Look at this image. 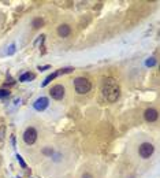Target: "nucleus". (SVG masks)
Listing matches in <instances>:
<instances>
[{
  "label": "nucleus",
  "instance_id": "nucleus-1",
  "mask_svg": "<svg viewBox=\"0 0 160 178\" xmlns=\"http://www.w3.org/2000/svg\"><path fill=\"white\" fill-rule=\"evenodd\" d=\"M103 95L111 103H115L121 97V86L114 78H105L103 82Z\"/></svg>",
  "mask_w": 160,
  "mask_h": 178
},
{
  "label": "nucleus",
  "instance_id": "nucleus-2",
  "mask_svg": "<svg viewBox=\"0 0 160 178\" xmlns=\"http://www.w3.org/2000/svg\"><path fill=\"white\" fill-rule=\"evenodd\" d=\"M74 88L77 90L78 95H85L89 90L92 89V84L88 78H83V77H78L74 79Z\"/></svg>",
  "mask_w": 160,
  "mask_h": 178
},
{
  "label": "nucleus",
  "instance_id": "nucleus-3",
  "mask_svg": "<svg viewBox=\"0 0 160 178\" xmlns=\"http://www.w3.org/2000/svg\"><path fill=\"white\" fill-rule=\"evenodd\" d=\"M37 140V131L34 127H28L23 133V141L28 145H33Z\"/></svg>",
  "mask_w": 160,
  "mask_h": 178
},
{
  "label": "nucleus",
  "instance_id": "nucleus-4",
  "mask_svg": "<svg viewBox=\"0 0 160 178\" xmlns=\"http://www.w3.org/2000/svg\"><path fill=\"white\" fill-rule=\"evenodd\" d=\"M155 148L153 145L151 144V142H142V144L140 145V149H138V152H140V156L144 159H148L151 158V155L153 153Z\"/></svg>",
  "mask_w": 160,
  "mask_h": 178
},
{
  "label": "nucleus",
  "instance_id": "nucleus-5",
  "mask_svg": "<svg viewBox=\"0 0 160 178\" xmlns=\"http://www.w3.org/2000/svg\"><path fill=\"white\" fill-rule=\"evenodd\" d=\"M49 95L55 100H62L64 97V86L63 85H55V86L51 88Z\"/></svg>",
  "mask_w": 160,
  "mask_h": 178
},
{
  "label": "nucleus",
  "instance_id": "nucleus-6",
  "mask_svg": "<svg viewBox=\"0 0 160 178\" xmlns=\"http://www.w3.org/2000/svg\"><path fill=\"white\" fill-rule=\"evenodd\" d=\"M48 104H49V100H48L47 97H40L34 101L33 107L37 110V111H44V110L48 107Z\"/></svg>",
  "mask_w": 160,
  "mask_h": 178
},
{
  "label": "nucleus",
  "instance_id": "nucleus-7",
  "mask_svg": "<svg viewBox=\"0 0 160 178\" xmlns=\"http://www.w3.org/2000/svg\"><path fill=\"white\" fill-rule=\"evenodd\" d=\"M144 117H145V119L148 120V122H155L159 115H157V111L155 108H148L145 111V114H144Z\"/></svg>",
  "mask_w": 160,
  "mask_h": 178
},
{
  "label": "nucleus",
  "instance_id": "nucleus-8",
  "mask_svg": "<svg viewBox=\"0 0 160 178\" xmlns=\"http://www.w3.org/2000/svg\"><path fill=\"white\" fill-rule=\"evenodd\" d=\"M70 33H71V29H70V26H67V25H62V26L58 27V34L60 36V37H67Z\"/></svg>",
  "mask_w": 160,
  "mask_h": 178
},
{
  "label": "nucleus",
  "instance_id": "nucleus-9",
  "mask_svg": "<svg viewBox=\"0 0 160 178\" xmlns=\"http://www.w3.org/2000/svg\"><path fill=\"white\" fill-rule=\"evenodd\" d=\"M58 75H60V70H59V71H55V73H52V74H49V75H48L47 78L44 79V82L41 84V86H47V85L49 84V82L52 81V79H55Z\"/></svg>",
  "mask_w": 160,
  "mask_h": 178
},
{
  "label": "nucleus",
  "instance_id": "nucleus-10",
  "mask_svg": "<svg viewBox=\"0 0 160 178\" xmlns=\"http://www.w3.org/2000/svg\"><path fill=\"white\" fill-rule=\"evenodd\" d=\"M33 78H34V74L25 73V74H22V75L19 77V81H22V82H28V81H30V79H33Z\"/></svg>",
  "mask_w": 160,
  "mask_h": 178
},
{
  "label": "nucleus",
  "instance_id": "nucleus-11",
  "mask_svg": "<svg viewBox=\"0 0 160 178\" xmlns=\"http://www.w3.org/2000/svg\"><path fill=\"white\" fill-rule=\"evenodd\" d=\"M43 23H44V22H43V19H41V18H36V19L33 21V27L39 29V27H41V26H43Z\"/></svg>",
  "mask_w": 160,
  "mask_h": 178
},
{
  "label": "nucleus",
  "instance_id": "nucleus-12",
  "mask_svg": "<svg viewBox=\"0 0 160 178\" xmlns=\"http://www.w3.org/2000/svg\"><path fill=\"white\" fill-rule=\"evenodd\" d=\"M9 96H10V90H7V89H0V99L9 97Z\"/></svg>",
  "mask_w": 160,
  "mask_h": 178
},
{
  "label": "nucleus",
  "instance_id": "nucleus-13",
  "mask_svg": "<svg viewBox=\"0 0 160 178\" xmlns=\"http://www.w3.org/2000/svg\"><path fill=\"white\" fill-rule=\"evenodd\" d=\"M17 160L19 162V164L22 166V169H26V163H25V160L22 159V156H21V155H17Z\"/></svg>",
  "mask_w": 160,
  "mask_h": 178
},
{
  "label": "nucleus",
  "instance_id": "nucleus-14",
  "mask_svg": "<svg viewBox=\"0 0 160 178\" xmlns=\"http://www.w3.org/2000/svg\"><path fill=\"white\" fill-rule=\"evenodd\" d=\"M4 134H6V127L2 126V127H0V141H3L4 140Z\"/></svg>",
  "mask_w": 160,
  "mask_h": 178
},
{
  "label": "nucleus",
  "instance_id": "nucleus-15",
  "mask_svg": "<svg viewBox=\"0 0 160 178\" xmlns=\"http://www.w3.org/2000/svg\"><path fill=\"white\" fill-rule=\"evenodd\" d=\"M155 63H156V60H155L153 58H149V59L146 60V66H155Z\"/></svg>",
  "mask_w": 160,
  "mask_h": 178
},
{
  "label": "nucleus",
  "instance_id": "nucleus-16",
  "mask_svg": "<svg viewBox=\"0 0 160 178\" xmlns=\"http://www.w3.org/2000/svg\"><path fill=\"white\" fill-rule=\"evenodd\" d=\"M14 52H15V44H11V45H10V49L7 51V54H9V55H12Z\"/></svg>",
  "mask_w": 160,
  "mask_h": 178
},
{
  "label": "nucleus",
  "instance_id": "nucleus-17",
  "mask_svg": "<svg viewBox=\"0 0 160 178\" xmlns=\"http://www.w3.org/2000/svg\"><path fill=\"white\" fill-rule=\"evenodd\" d=\"M43 152H44L45 155H52V149H48V148H45V149H43Z\"/></svg>",
  "mask_w": 160,
  "mask_h": 178
},
{
  "label": "nucleus",
  "instance_id": "nucleus-18",
  "mask_svg": "<svg viewBox=\"0 0 160 178\" xmlns=\"http://www.w3.org/2000/svg\"><path fill=\"white\" fill-rule=\"evenodd\" d=\"M48 67H49V66H43V67H41V66H40V67H39V70L44 71V70H45V68H48Z\"/></svg>",
  "mask_w": 160,
  "mask_h": 178
},
{
  "label": "nucleus",
  "instance_id": "nucleus-19",
  "mask_svg": "<svg viewBox=\"0 0 160 178\" xmlns=\"http://www.w3.org/2000/svg\"><path fill=\"white\" fill-rule=\"evenodd\" d=\"M82 178H92V177H90V175H83Z\"/></svg>",
  "mask_w": 160,
  "mask_h": 178
}]
</instances>
